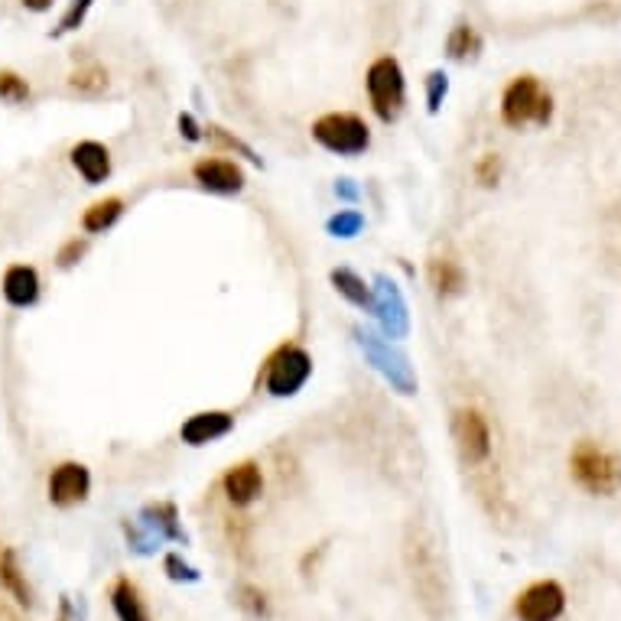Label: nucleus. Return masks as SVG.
<instances>
[{
  "instance_id": "393cba45",
  "label": "nucleus",
  "mask_w": 621,
  "mask_h": 621,
  "mask_svg": "<svg viewBox=\"0 0 621 621\" xmlns=\"http://www.w3.org/2000/svg\"><path fill=\"white\" fill-rule=\"evenodd\" d=\"M476 176H479V183H482V186H495L497 176H501V160H497L495 153H485V156L479 160Z\"/></svg>"
},
{
  "instance_id": "20e7f679",
  "label": "nucleus",
  "mask_w": 621,
  "mask_h": 621,
  "mask_svg": "<svg viewBox=\"0 0 621 621\" xmlns=\"http://www.w3.org/2000/svg\"><path fill=\"white\" fill-rule=\"evenodd\" d=\"M313 137H316L329 153H339V156H359V153H365L368 143H372L368 125H365L359 115H345V112L323 115V118L313 125Z\"/></svg>"
},
{
  "instance_id": "473e14b6",
  "label": "nucleus",
  "mask_w": 621,
  "mask_h": 621,
  "mask_svg": "<svg viewBox=\"0 0 621 621\" xmlns=\"http://www.w3.org/2000/svg\"><path fill=\"white\" fill-rule=\"evenodd\" d=\"M0 621H20V619H16L7 606H0Z\"/></svg>"
},
{
  "instance_id": "2eb2a0df",
  "label": "nucleus",
  "mask_w": 621,
  "mask_h": 621,
  "mask_svg": "<svg viewBox=\"0 0 621 621\" xmlns=\"http://www.w3.org/2000/svg\"><path fill=\"white\" fill-rule=\"evenodd\" d=\"M426 277H430L433 293L443 300H453L466 290V270L456 257H433L426 267Z\"/></svg>"
},
{
  "instance_id": "0eeeda50",
  "label": "nucleus",
  "mask_w": 621,
  "mask_h": 621,
  "mask_svg": "<svg viewBox=\"0 0 621 621\" xmlns=\"http://www.w3.org/2000/svg\"><path fill=\"white\" fill-rule=\"evenodd\" d=\"M563 609H566V593L553 579L527 586L514 602V612L520 621H556L563 616Z\"/></svg>"
},
{
  "instance_id": "dca6fc26",
  "label": "nucleus",
  "mask_w": 621,
  "mask_h": 621,
  "mask_svg": "<svg viewBox=\"0 0 621 621\" xmlns=\"http://www.w3.org/2000/svg\"><path fill=\"white\" fill-rule=\"evenodd\" d=\"M112 606H115L118 621H150V612H147V602H143L140 589L125 576L112 586Z\"/></svg>"
},
{
  "instance_id": "f257e3e1",
  "label": "nucleus",
  "mask_w": 621,
  "mask_h": 621,
  "mask_svg": "<svg viewBox=\"0 0 621 621\" xmlns=\"http://www.w3.org/2000/svg\"><path fill=\"white\" fill-rule=\"evenodd\" d=\"M570 469H573V479L579 489H586L589 495H616L621 489V459L593 443V440H583L573 456H570Z\"/></svg>"
},
{
  "instance_id": "6e6552de",
  "label": "nucleus",
  "mask_w": 621,
  "mask_h": 621,
  "mask_svg": "<svg viewBox=\"0 0 621 621\" xmlns=\"http://www.w3.org/2000/svg\"><path fill=\"white\" fill-rule=\"evenodd\" d=\"M92 492V476L82 462H62L49 476V501L56 507H75Z\"/></svg>"
},
{
  "instance_id": "1a4fd4ad",
  "label": "nucleus",
  "mask_w": 621,
  "mask_h": 621,
  "mask_svg": "<svg viewBox=\"0 0 621 621\" xmlns=\"http://www.w3.org/2000/svg\"><path fill=\"white\" fill-rule=\"evenodd\" d=\"M192 176H196V183H199L202 189L219 192V196H235V192L245 189V173H242V166L232 163V160H219V156L199 160V163L192 166Z\"/></svg>"
},
{
  "instance_id": "7ed1b4c3",
  "label": "nucleus",
  "mask_w": 621,
  "mask_h": 621,
  "mask_svg": "<svg viewBox=\"0 0 621 621\" xmlns=\"http://www.w3.org/2000/svg\"><path fill=\"white\" fill-rule=\"evenodd\" d=\"M365 85H368V98H372L374 115L390 125L400 118L403 112V102H407V82H403V69L394 56H380L374 59L368 75H365Z\"/></svg>"
},
{
  "instance_id": "c756f323",
  "label": "nucleus",
  "mask_w": 621,
  "mask_h": 621,
  "mask_svg": "<svg viewBox=\"0 0 621 621\" xmlns=\"http://www.w3.org/2000/svg\"><path fill=\"white\" fill-rule=\"evenodd\" d=\"M56 621H79V612H75V606H72L69 596L59 599V616H56Z\"/></svg>"
},
{
  "instance_id": "a878e982",
  "label": "nucleus",
  "mask_w": 621,
  "mask_h": 621,
  "mask_svg": "<svg viewBox=\"0 0 621 621\" xmlns=\"http://www.w3.org/2000/svg\"><path fill=\"white\" fill-rule=\"evenodd\" d=\"M166 573H169V579H176V583H196V579H199V573H196L189 563H183L176 553L166 556Z\"/></svg>"
},
{
  "instance_id": "bb28decb",
  "label": "nucleus",
  "mask_w": 621,
  "mask_h": 621,
  "mask_svg": "<svg viewBox=\"0 0 621 621\" xmlns=\"http://www.w3.org/2000/svg\"><path fill=\"white\" fill-rule=\"evenodd\" d=\"M85 250H89L85 242L72 238V242H66V245H62V250H59V257H56V260H59V267H75V263L82 260V254H85Z\"/></svg>"
},
{
  "instance_id": "b1692460",
  "label": "nucleus",
  "mask_w": 621,
  "mask_h": 621,
  "mask_svg": "<svg viewBox=\"0 0 621 621\" xmlns=\"http://www.w3.org/2000/svg\"><path fill=\"white\" fill-rule=\"evenodd\" d=\"M329 229H332L339 238H352V235H359V229H362V215H359V212H339V215L329 222Z\"/></svg>"
},
{
  "instance_id": "4be33fe9",
  "label": "nucleus",
  "mask_w": 621,
  "mask_h": 621,
  "mask_svg": "<svg viewBox=\"0 0 621 621\" xmlns=\"http://www.w3.org/2000/svg\"><path fill=\"white\" fill-rule=\"evenodd\" d=\"M30 98V85L23 75L10 72V69H0V102H10V105H20Z\"/></svg>"
},
{
  "instance_id": "aec40b11",
  "label": "nucleus",
  "mask_w": 621,
  "mask_h": 621,
  "mask_svg": "<svg viewBox=\"0 0 621 621\" xmlns=\"http://www.w3.org/2000/svg\"><path fill=\"white\" fill-rule=\"evenodd\" d=\"M446 52H449L453 59H472V56L482 52V36H479L469 23H459V26L449 33V39H446Z\"/></svg>"
},
{
  "instance_id": "7c9ffc66",
  "label": "nucleus",
  "mask_w": 621,
  "mask_h": 621,
  "mask_svg": "<svg viewBox=\"0 0 621 621\" xmlns=\"http://www.w3.org/2000/svg\"><path fill=\"white\" fill-rule=\"evenodd\" d=\"M20 3H23L26 10H33V13H46L56 0H20Z\"/></svg>"
},
{
  "instance_id": "423d86ee",
  "label": "nucleus",
  "mask_w": 621,
  "mask_h": 621,
  "mask_svg": "<svg viewBox=\"0 0 621 621\" xmlns=\"http://www.w3.org/2000/svg\"><path fill=\"white\" fill-rule=\"evenodd\" d=\"M313 374V359L300 345H283L263 368V387L273 397H290L296 394Z\"/></svg>"
},
{
  "instance_id": "412c9836",
  "label": "nucleus",
  "mask_w": 621,
  "mask_h": 621,
  "mask_svg": "<svg viewBox=\"0 0 621 621\" xmlns=\"http://www.w3.org/2000/svg\"><path fill=\"white\" fill-rule=\"evenodd\" d=\"M143 517H147L150 527L160 530L163 537H169V540H186L183 527L176 524V507H173V504H150V507L143 511Z\"/></svg>"
},
{
  "instance_id": "a211bd4d",
  "label": "nucleus",
  "mask_w": 621,
  "mask_h": 621,
  "mask_svg": "<svg viewBox=\"0 0 621 621\" xmlns=\"http://www.w3.org/2000/svg\"><path fill=\"white\" fill-rule=\"evenodd\" d=\"M332 283H336V290L345 296V300H352L355 306H374L372 300V290H368V283L355 273V270H332Z\"/></svg>"
},
{
  "instance_id": "4468645a",
  "label": "nucleus",
  "mask_w": 621,
  "mask_h": 621,
  "mask_svg": "<svg viewBox=\"0 0 621 621\" xmlns=\"http://www.w3.org/2000/svg\"><path fill=\"white\" fill-rule=\"evenodd\" d=\"M0 589L20 606V609H33V589L26 583V573L20 570V560H16V550L13 547H3L0 550Z\"/></svg>"
},
{
  "instance_id": "9d476101",
  "label": "nucleus",
  "mask_w": 621,
  "mask_h": 621,
  "mask_svg": "<svg viewBox=\"0 0 621 621\" xmlns=\"http://www.w3.org/2000/svg\"><path fill=\"white\" fill-rule=\"evenodd\" d=\"M3 300L16 309H26L39 300V273L30 263H10L0 280Z\"/></svg>"
},
{
  "instance_id": "9b49d317",
  "label": "nucleus",
  "mask_w": 621,
  "mask_h": 621,
  "mask_svg": "<svg viewBox=\"0 0 621 621\" xmlns=\"http://www.w3.org/2000/svg\"><path fill=\"white\" fill-rule=\"evenodd\" d=\"M222 489L225 497L235 504V507H248L254 504L260 492H263V476H260V466L257 462H238L225 472L222 479Z\"/></svg>"
},
{
  "instance_id": "5701e85b",
  "label": "nucleus",
  "mask_w": 621,
  "mask_h": 621,
  "mask_svg": "<svg viewBox=\"0 0 621 621\" xmlns=\"http://www.w3.org/2000/svg\"><path fill=\"white\" fill-rule=\"evenodd\" d=\"M89 10H92V0H72V7L66 10V16L59 20V36L62 33H72V30H79L82 23H85V16H89Z\"/></svg>"
},
{
  "instance_id": "f03ea898",
  "label": "nucleus",
  "mask_w": 621,
  "mask_h": 621,
  "mask_svg": "<svg viewBox=\"0 0 621 621\" xmlns=\"http://www.w3.org/2000/svg\"><path fill=\"white\" fill-rule=\"evenodd\" d=\"M501 118L507 127L550 125L553 118V98L543 92V85L534 75H517L501 98Z\"/></svg>"
},
{
  "instance_id": "ddd939ff",
  "label": "nucleus",
  "mask_w": 621,
  "mask_h": 621,
  "mask_svg": "<svg viewBox=\"0 0 621 621\" xmlns=\"http://www.w3.org/2000/svg\"><path fill=\"white\" fill-rule=\"evenodd\" d=\"M72 166L79 169V176L89 186H98L112 176V153L98 140H82V143L72 147Z\"/></svg>"
},
{
  "instance_id": "6ab92c4d",
  "label": "nucleus",
  "mask_w": 621,
  "mask_h": 621,
  "mask_svg": "<svg viewBox=\"0 0 621 621\" xmlns=\"http://www.w3.org/2000/svg\"><path fill=\"white\" fill-rule=\"evenodd\" d=\"M69 89L79 92V95H85V98H98V95L108 92V72L102 66H85V69L72 72Z\"/></svg>"
},
{
  "instance_id": "c85d7f7f",
  "label": "nucleus",
  "mask_w": 621,
  "mask_h": 621,
  "mask_svg": "<svg viewBox=\"0 0 621 621\" xmlns=\"http://www.w3.org/2000/svg\"><path fill=\"white\" fill-rule=\"evenodd\" d=\"M245 596V606H248L254 616H267V602H263V593H257V589H245L242 593Z\"/></svg>"
},
{
  "instance_id": "cd10ccee",
  "label": "nucleus",
  "mask_w": 621,
  "mask_h": 621,
  "mask_svg": "<svg viewBox=\"0 0 621 621\" xmlns=\"http://www.w3.org/2000/svg\"><path fill=\"white\" fill-rule=\"evenodd\" d=\"M446 89H449V85H446V75H443V72H433V75H430V108H433V112L440 108V98L446 95Z\"/></svg>"
},
{
  "instance_id": "f8f14e48",
  "label": "nucleus",
  "mask_w": 621,
  "mask_h": 621,
  "mask_svg": "<svg viewBox=\"0 0 621 621\" xmlns=\"http://www.w3.org/2000/svg\"><path fill=\"white\" fill-rule=\"evenodd\" d=\"M235 426V417L225 413V410H209V413H196L183 423L179 436L189 443V446H206V443H215L222 436H229Z\"/></svg>"
},
{
  "instance_id": "2f4dec72",
  "label": "nucleus",
  "mask_w": 621,
  "mask_h": 621,
  "mask_svg": "<svg viewBox=\"0 0 621 621\" xmlns=\"http://www.w3.org/2000/svg\"><path fill=\"white\" fill-rule=\"evenodd\" d=\"M179 127H186V137H189V140H196V137H199V130H196V121H192L189 115H186V118H179Z\"/></svg>"
},
{
  "instance_id": "f3484780",
  "label": "nucleus",
  "mask_w": 621,
  "mask_h": 621,
  "mask_svg": "<svg viewBox=\"0 0 621 621\" xmlns=\"http://www.w3.org/2000/svg\"><path fill=\"white\" fill-rule=\"evenodd\" d=\"M121 212H125V202H121L118 196L102 199V202H95V206L82 215V229L92 232V235H102V232H108V229L121 219Z\"/></svg>"
},
{
  "instance_id": "39448f33",
  "label": "nucleus",
  "mask_w": 621,
  "mask_h": 621,
  "mask_svg": "<svg viewBox=\"0 0 621 621\" xmlns=\"http://www.w3.org/2000/svg\"><path fill=\"white\" fill-rule=\"evenodd\" d=\"M453 440L466 466H482L492 456V426L479 407H462L453 417Z\"/></svg>"
}]
</instances>
